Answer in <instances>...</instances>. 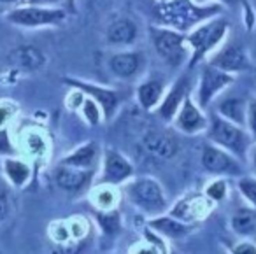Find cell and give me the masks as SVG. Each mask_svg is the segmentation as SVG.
Returning <instances> with one entry per match:
<instances>
[{"mask_svg":"<svg viewBox=\"0 0 256 254\" xmlns=\"http://www.w3.org/2000/svg\"><path fill=\"white\" fill-rule=\"evenodd\" d=\"M232 228L238 235H249L254 232L256 228V210L254 208L242 207L237 208L234 216H232Z\"/></svg>","mask_w":256,"mask_h":254,"instance_id":"22","label":"cell"},{"mask_svg":"<svg viewBox=\"0 0 256 254\" xmlns=\"http://www.w3.org/2000/svg\"><path fill=\"white\" fill-rule=\"evenodd\" d=\"M158 2H167V0H158Z\"/></svg>","mask_w":256,"mask_h":254,"instance_id":"39","label":"cell"},{"mask_svg":"<svg viewBox=\"0 0 256 254\" xmlns=\"http://www.w3.org/2000/svg\"><path fill=\"white\" fill-rule=\"evenodd\" d=\"M221 4H196L195 0H167L156 8V20L160 25L188 34L206 20L220 14Z\"/></svg>","mask_w":256,"mask_h":254,"instance_id":"1","label":"cell"},{"mask_svg":"<svg viewBox=\"0 0 256 254\" xmlns=\"http://www.w3.org/2000/svg\"><path fill=\"white\" fill-rule=\"evenodd\" d=\"M134 174V166L128 163L118 151L107 149L104 158V174L100 182L102 184H121Z\"/></svg>","mask_w":256,"mask_h":254,"instance_id":"12","label":"cell"},{"mask_svg":"<svg viewBox=\"0 0 256 254\" xmlns=\"http://www.w3.org/2000/svg\"><path fill=\"white\" fill-rule=\"evenodd\" d=\"M128 196L137 207H140L146 212H151V214H160L167 207L162 186L154 179H150V177L134 180L128 186Z\"/></svg>","mask_w":256,"mask_h":254,"instance_id":"6","label":"cell"},{"mask_svg":"<svg viewBox=\"0 0 256 254\" xmlns=\"http://www.w3.org/2000/svg\"><path fill=\"white\" fill-rule=\"evenodd\" d=\"M210 138L220 148L234 152L235 156H244L249 146V137L240 128V124H235L234 121L220 114L212 116L210 120Z\"/></svg>","mask_w":256,"mask_h":254,"instance_id":"5","label":"cell"},{"mask_svg":"<svg viewBox=\"0 0 256 254\" xmlns=\"http://www.w3.org/2000/svg\"><path fill=\"white\" fill-rule=\"evenodd\" d=\"M140 64H142V54L136 51H124V53H116L110 56L109 68L116 78L128 79L139 72Z\"/></svg>","mask_w":256,"mask_h":254,"instance_id":"16","label":"cell"},{"mask_svg":"<svg viewBox=\"0 0 256 254\" xmlns=\"http://www.w3.org/2000/svg\"><path fill=\"white\" fill-rule=\"evenodd\" d=\"M234 252L235 254H254L256 252V246L251 242H244V244H238L237 247H234Z\"/></svg>","mask_w":256,"mask_h":254,"instance_id":"34","label":"cell"},{"mask_svg":"<svg viewBox=\"0 0 256 254\" xmlns=\"http://www.w3.org/2000/svg\"><path fill=\"white\" fill-rule=\"evenodd\" d=\"M252 165H254V168H256V149H254V154H252Z\"/></svg>","mask_w":256,"mask_h":254,"instance_id":"38","label":"cell"},{"mask_svg":"<svg viewBox=\"0 0 256 254\" xmlns=\"http://www.w3.org/2000/svg\"><path fill=\"white\" fill-rule=\"evenodd\" d=\"M12 152H14V148L9 140L8 130H0V154H12Z\"/></svg>","mask_w":256,"mask_h":254,"instance_id":"32","label":"cell"},{"mask_svg":"<svg viewBox=\"0 0 256 254\" xmlns=\"http://www.w3.org/2000/svg\"><path fill=\"white\" fill-rule=\"evenodd\" d=\"M54 179H56V184L60 188L67 191H79L90 179V170L86 172V168H78V166L72 165H64L62 163L56 168V174H54Z\"/></svg>","mask_w":256,"mask_h":254,"instance_id":"18","label":"cell"},{"mask_svg":"<svg viewBox=\"0 0 256 254\" xmlns=\"http://www.w3.org/2000/svg\"><path fill=\"white\" fill-rule=\"evenodd\" d=\"M196 4H226V6H238L244 11V20L248 30H251L256 23V14L252 11L249 0H195Z\"/></svg>","mask_w":256,"mask_h":254,"instance_id":"25","label":"cell"},{"mask_svg":"<svg viewBox=\"0 0 256 254\" xmlns=\"http://www.w3.org/2000/svg\"><path fill=\"white\" fill-rule=\"evenodd\" d=\"M150 37L160 58L170 67H179L192 56V50L186 40V34L168 26H151Z\"/></svg>","mask_w":256,"mask_h":254,"instance_id":"3","label":"cell"},{"mask_svg":"<svg viewBox=\"0 0 256 254\" xmlns=\"http://www.w3.org/2000/svg\"><path fill=\"white\" fill-rule=\"evenodd\" d=\"M9 116V112H8V109H0V124L4 123L6 121V118Z\"/></svg>","mask_w":256,"mask_h":254,"instance_id":"36","label":"cell"},{"mask_svg":"<svg viewBox=\"0 0 256 254\" xmlns=\"http://www.w3.org/2000/svg\"><path fill=\"white\" fill-rule=\"evenodd\" d=\"M190 95V76L182 74L178 81L172 84L170 92L165 95V98H162V104L158 107V116L164 120H172L178 114L179 107L182 106L184 98Z\"/></svg>","mask_w":256,"mask_h":254,"instance_id":"14","label":"cell"},{"mask_svg":"<svg viewBox=\"0 0 256 254\" xmlns=\"http://www.w3.org/2000/svg\"><path fill=\"white\" fill-rule=\"evenodd\" d=\"M64 82H67L72 88H78L81 93H84L90 98L95 100V102L102 107L104 116H106L107 120L112 118V112L116 110L118 104H120V93L118 92L102 88V86H96V84H93V82L79 81V79H74V78H64Z\"/></svg>","mask_w":256,"mask_h":254,"instance_id":"9","label":"cell"},{"mask_svg":"<svg viewBox=\"0 0 256 254\" xmlns=\"http://www.w3.org/2000/svg\"><path fill=\"white\" fill-rule=\"evenodd\" d=\"M82 110H84V118L90 121L92 124H96L100 121V109L98 104L95 102L93 98H86L82 102Z\"/></svg>","mask_w":256,"mask_h":254,"instance_id":"28","label":"cell"},{"mask_svg":"<svg viewBox=\"0 0 256 254\" xmlns=\"http://www.w3.org/2000/svg\"><path fill=\"white\" fill-rule=\"evenodd\" d=\"M207 64L220 68V70L228 72V74L244 72L251 67L248 51H246V48L242 46L240 42H237V40H228V42H224L216 53L210 54Z\"/></svg>","mask_w":256,"mask_h":254,"instance_id":"7","label":"cell"},{"mask_svg":"<svg viewBox=\"0 0 256 254\" xmlns=\"http://www.w3.org/2000/svg\"><path fill=\"white\" fill-rule=\"evenodd\" d=\"M230 28V23L224 18H209L196 25L193 30L186 34V40L192 50V58L190 65H196L202 60H206L207 54L212 50H216L221 42L224 40Z\"/></svg>","mask_w":256,"mask_h":254,"instance_id":"2","label":"cell"},{"mask_svg":"<svg viewBox=\"0 0 256 254\" xmlns=\"http://www.w3.org/2000/svg\"><path fill=\"white\" fill-rule=\"evenodd\" d=\"M8 62L12 68L22 72H36L46 64L44 53L36 46H18L8 56Z\"/></svg>","mask_w":256,"mask_h":254,"instance_id":"15","label":"cell"},{"mask_svg":"<svg viewBox=\"0 0 256 254\" xmlns=\"http://www.w3.org/2000/svg\"><path fill=\"white\" fill-rule=\"evenodd\" d=\"M238 190L246 196V200L256 207V179H249V177L240 179L238 180Z\"/></svg>","mask_w":256,"mask_h":254,"instance_id":"27","label":"cell"},{"mask_svg":"<svg viewBox=\"0 0 256 254\" xmlns=\"http://www.w3.org/2000/svg\"><path fill=\"white\" fill-rule=\"evenodd\" d=\"M206 194H207V198H210L212 202L223 200L224 194H226V184H224L223 180H216V182H212L209 188H207Z\"/></svg>","mask_w":256,"mask_h":254,"instance_id":"29","label":"cell"},{"mask_svg":"<svg viewBox=\"0 0 256 254\" xmlns=\"http://www.w3.org/2000/svg\"><path fill=\"white\" fill-rule=\"evenodd\" d=\"M67 18V12L60 8H50V6H36L26 4L22 8L11 9L6 14L11 25L23 26V28H39V26H53L60 25Z\"/></svg>","mask_w":256,"mask_h":254,"instance_id":"4","label":"cell"},{"mask_svg":"<svg viewBox=\"0 0 256 254\" xmlns=\"http://www.w3.org/2000/svg\"><path fill=\"white\" fill-rule=\"evenodd\" d=\"M202 165L207 172L218 174V176H238L242 166L237 160H234L224 149L216 146H206L202 151Z\"/></svg>","mask_w":256,"mask_h":254,"instance_id":"10","label":"cell"},{"mask_svg":"<svg viewBox=\"0 0 256 254\" xmlns=\"http://www.w3.org/2000/svg\"><path fill=\"white\" fill-rule=\"evenodd\" d=\"M98 221H100V224L104 226V230L109 232V233L116 232V230L120 228V219H118L116 212H110V214H100Z\"/></svg>","mask_w":256,"mask_h":254,"instance_id":"30","label":"cell"},{"mask_svg":"<svg viewBox=\"0 0 256 254\" xmlns=\"http://www.w3.org/2000/svg\"><path fill=\"white\" fill-rule=\"evenodd\" d=\"M218 112H220V116L234 121L235 124L244 126L246 116H248V104H246V100L237 98V96H234V98H226L220 104Z\"/></svg>","mask_w":256,"mask_h":254,"instance_id":"21","label":"cell"},{"mask_svg":"<svg viewBox=\"0 0 256 254\" xmlns=\"http://www.w3.org/2000/svg\"><path fill=\"white\" fill-rule=\"evenodd\" d=\"M9 214V200L4 191H0V222L4 221Z\"/></svg>","mask_w":256,"mask_h":254,"instance_id":"33","label":"cell"},{"mask_svg":"<svg viewBox=\"0 0 256 254\" xmlns=\"http://www.w3.org/2000/svg\"><path fill=\"white\" fill-rule=\"evenodd\" d=\"M142 146L151 156L158 160H172L179 152V142L167 132L151 130L144 135Z\"/></svg>","mask_w":256,"mask_h":254,"instance_id":"11","label":"cell"},{"mask_svg":"<svg viewBox=\"0 0 256 254\" xmlns=\"http://www.w3.org/2000/svg\"><path fill=\"white\" fill-rule=\"evenodd\" d=\"M246 123H248L251 135L256 138V98L248 104V116H246Z\"/></svg>","mask_w":256,"mask_h":254,"instance_id":"31","label":"cell"},{"mask_svg":"<svg viewBox=\"0 0 256 254\" xmlns=\"http://www.w3.org/2000/svg\"><path fill=\"white\" fill-rule=\"evenodd\" d=\"M164 96V82L160 79H150L137 88V98L144 109H153Z\"/></svg>","mask_w":256,"mask_h":254,"instance_id":"20","label":"cell"},{"mask_svg":"<svg viewBox=\"0 0 256 254\" xmlns=\"http://www.w3.org/2000/svg\"><path fill=\"white\" fill-rule=\"evenodd\" d=\"M151 226L158 232H162L164 235L172 236V238H178V236H182L184 233H188V224H184V221H176V219L170 218H156L151 221Z\"/></svg>","mask_w":256,"mask_h":254,"instance_id":"24","label":"cell"},{"mask_svg":"<svg viewBox=\"0 0 256 254\" xmlns=\"http://www.w3.org/2000/svg\"><path fill=\"white\" fill-rule=\"evenodd\" d=\"M106 39L112 46H128L137 39V25L128 18L114 20L106 30Z\"/></svg>","mask_w":256,"mask_h":254,"instance_id":"17","label":"cell"},{"mask_svg":"<svg viewBox=\"0 0 256 254\" xmlns=\"http://www.w3.org/2000/svg\"><path fill=\"white\" fill-rule=\"evenodd\" d=\"M6 174L16 186H23L30 177V168L18 160H6Z\"/></svg>","mask_w":256,"mask_h":254,"instance_id":"26","label":"cell"},{"mask_svg":"<svg viewBox=\"0 0 256 254\" xmlns=\"http://www.w3.org/2000/svg\"><path fill=\"white\" fill-rule=\"evenodd\" d=\"M64 0H26V4H36V6H50V8H54Z\"/></svg>","mask_w":256,"mask_h":254,"instance_id":"35","label":"cell"},{"mask_svg":"<svg viewBox=\"0 0 256 254\" xmlns=\"http://www.w3.org/2000/svg\"><path fill=\"white\" fill-rule=\"evenodd\" d=\"M202 210H207V205H204V196L198 194V196L182 198L181 202H178L172 208V216L181 221H193L202 216Z\"/></svg>","mask_w":256,"mask_h":254,"instance_id":"19","label":"cell"},{"mask_svg":"<svg viewBox=\"0 0 256 254\" xmlns=\"http://www.w3.org/2000/svg\"><path fill=\"white\" fill-rule=\"evenodd\" d=\"M2 4H18V2H23V0H0Z\"/></svg>","mask_w":256,"mask_h":254,"instance_id":"37","label":"cell"},{"mask_svg":"<svg viewBox=\"0 0 256 254\" xmlns=\"http://www.w3.org/2000/svg\"><path fill=\"white\" fill-rule=\"evenodd\" d=\"M234 82V74H228L224 70L206 64L200 74V86H198V104L200 107H207L210 100L218 95L223 88Z\"/></svg>","mask_w":256,"mask_h":254,"instance_id":"8","label":"cell"},{"mask_svg":"<svg viewBox=\"0 0 256 254\" xmlns=\"http://www.w3.org/2000/svg\"><path fill=\"white\" fill-rule=\"evenodd\" d=\"M96 158V146L93 144V142H90V144L82 146V148L76 149L74 152H72L70 156H67V158H64V165H72V166H78V168H86L90 170V166L93 165V162H95Z\"/></svg>","mask_w":256,"mask_h":254,"instance_id":"23","label":"cell"},{"mask_svg":"<svg viewBox=\"0 0 256 254\" xmlns=\"http://www.w3.org/2000/svg\"><path fill=\"white\" fill-rule=\"evenodd\" d=\"M176 126L184 134H198L207 128V118L202 110L195 106L192 96H186L182 106L179 107L178 116H176Z\"/></svg>","mask_w":256,"mask_h":254,"instance_id":"13","label":"cell"}]
</instances>
